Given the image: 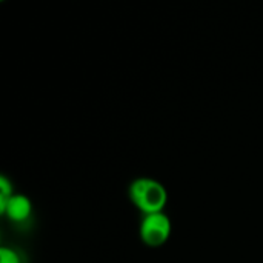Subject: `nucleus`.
Here are the masks:
<instances>
[{"label":"nucleus","instance_id":"nucleus-1","mask_svg":"<svg viewBox=\"0 0 263 263\" xmlns=\"http://www.w3.org/2000/svg\"><path fill=\"white\" fill-rule=\"evenodd\" d=\"M129 200L133 205L143 213V216L163 213L168 203V191L166 188L156 179L140 177L136 179L128 190Z\"/></svg>","mask_w":263,"mask_h":263},{"label":"nucleus","instance_id":"nucleus-3","mask_svg":"<svg viewBox=\"0 0 263 263\" xmlns=\"http://www.w3.org/2000/svg\"><path fill=\"white\" fill-rule=\"evenodd\" d=\"M31 213H32V203L29 197H26L25 194H14L9 199L2 216H5L8 220L14 223H23L31 217Z\"/></svg>","mask_w":263,"mask_h":263},{"label":"nucleus","instance_id":"nucleus-4","mask_svg":"<svg viewBox=\"0 0 263 263\" xmlns=\"http://www.w3.org/2000/svg\"><path fill=\"white\" fill-rule=\"evenodd\" d=\"M14 188H12V182L6 177V176H0V214L3 213V210L6 208L9 199L14 196Z\"/></svg>","mask_w":263,"mask_h":263},{"label":"nucleus","instance_id":"nucleus-2","mask_svg":"<svg viewBox=\"0 0 263 263\" xmlns=\"http://www.w3.org/2000/svg\"><path fill=\"white\" fill-rule=\"evenodd\" d=\"M173 233L171 219L165 213H154L143 216L140 223V239L148 248H160L163 247Z\"/></svg>","mask_w":263,"mask_h":263},{"label":"nucleus","instance_id":"nucleus-5","mask_svg":"<svg viewBox=\"0 0 263 263\" xmlns=\"http://www.w3.org/2000/svg\"><path fill=\"white\" fill-rule=\"evenodd\" d=\"M0 263H23V260L17 250L9 248V247H2L0 248Z\"/></svg>","mask_w":263,"mask_h":263}]
</instances>
